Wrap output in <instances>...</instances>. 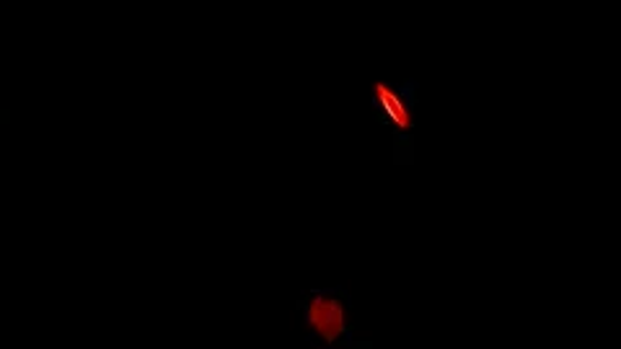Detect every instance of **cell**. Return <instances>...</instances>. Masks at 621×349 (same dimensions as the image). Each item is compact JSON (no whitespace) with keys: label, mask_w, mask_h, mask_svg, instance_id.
I'll use <instances>...</instances> for the list:
<instances>
[{"label":"cell","mask_w":621,"mask_h":349,"mask_svg":"<svg viewBox=\"0 0 621 349\" xmlns=\"http://www.w3.org/2000/svg\"><path fill=\"white\" fill-rule=\"evenodd\" d=\"M309 339L321 349H340L352 341L350 302L344 290H311L298 300Z\"/></svg>","instance_id":"6da1fadb"}]
</instances>
